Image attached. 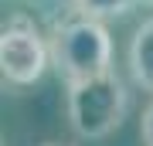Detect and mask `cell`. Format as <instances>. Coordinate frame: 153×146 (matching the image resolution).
I'll return each instance as SVG.
<instances>
[{
  "label": "cell",
  "instance_id": "6da1fadb",
  "mask_svg": "<svg viewBox=\"0 0 153 146\" xmlns=\"http://www.w3.org/2000/svg\"><path fill=\"white\" fill-rule=\"evenodd\" d=\"M51 68L65 78V85L112 71V38L102 21L71 14L58 21L48 34Z\"/></svg>",
  "mask_w": 153,
  "mask_h": 146
},
{
  "label": "cell",
  "instance_id": "3957f363",
  "mask_svg": "<svg viewBox=\"0 0 153 146\" xmlns=\"http://www.w3.org/2000/svg\"><path fill=\"white\" fill-rule=\"evenodd\" d=\"M51 65V48L24 14L7 21L0 34V68L10 85H34Z\"/></svg>",
  "mask_w": 153,
  "mask_h": 146
},
{
  "label": "cell",
  "instance_id": "ba28073f",
  "mask_svg": "<svg viewBox=\"0 0 153 146\" xmlns=\"http://www.w3.org/2000/svg\"><path fill=\"white\" fill-rule=\"evenodd\" d=\"M44 146H58V143H44Z\"/></svg>",
  "mask_w": 153,
  "mask_h": 146
},
{
  "label": "cell",
  "instance_id": "8992f818",
  "mask_svg": "<svg viewBox=\"0 0 153 146\" xmlns=\"http://www.w3.org/2000/svg\"><path fill=\"white\" fill-rule=\"evenodd\" d=\"M140 136H143V146H153V102L143 109V119H140Z\"/></svg>",
  "mask_w": 153,
  "mask_h": 146
},
{
  "label": "cell",
  "instance_id": "5b68a950",
  "mask_svg": "<svg viewBox=\"0 0 153 146\" xmlns=\"http://www.w3.org/2000/svg\"><path fill=\"white\" fill-rule=\"evenodd\" d=\"M140 0H71L75 14L82 17H95V21H105V17H123L136 7Z\"/></svg>",
  "mask_w": 153,
  "mask_h": 146
},
{
  "label": "cell",
  "instance_id": "7a4b0ae2",
  "mask_svg": "<svg viewBox=\"0 0 153 146\" xmlns=\"http://www.w3.org/2000/svg\"><path fill=\"white\" fill-rule=\"evenodd\" d=\"M65 109H68V126L75 129V136L105 139L126 119L129 92H126L123 78L116 71H105V75H95V78L71 82L68 95H65Z\"/></svg>",
  "mask_w": 153,
  "mask_h": 146
},
{
  "label": "cell",
  "instance_id": "52a82bcc",
  "mask_svg": "<svg viewBox=\"0 0 153 146\" xmlns=\"http://www.w3.org/2000/svg\"><path fill=\"white\" fill-rule=\"evenodd\" d=\"M140 4H146V7H153V0H140Z\"/></svg>",
  "mask_w": 153,
  "mask_h": 146
},
{
  "label": "cell",
  "instance_id": "277c9868",
  "mask_svg": "<svg viewBox=\"0 0 153 146\" xmlns=\"http://www.w3.org/2000/svg\"><path fill=\"white\" fill-rule=\"evenodd\" d=\"M129 71L140 88L153 92V17H146L129 41Z\"/></svg>",
  "mask_w": 153,
  "mask_h": 146
}]
</instances>
